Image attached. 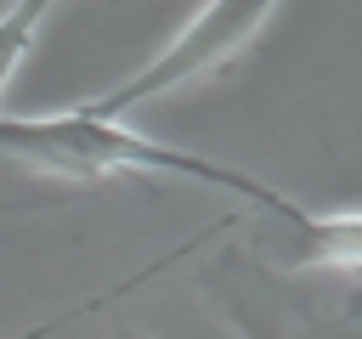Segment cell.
Listing matches in <instances>:
<instances>
[{"label":"cell","instance_id":"obj_1","mask_svg":"<svg viewBox=\"0 0 362 339\" xmlns=\"http://www.w3.org/2000/svg\"><path fill=\"white\" fill-rule=\"evenodd\" d=\"M0 153L34 164V170H51V175H68V181H102L113 170H164V175H192V181H209V186H226V192H243L249 203H260L266 215L300 226L305 209L283 192H272L266 181L243 175V170H226V164H209L198 153H181V147H164L153 136H136L124 124H107V119H90V113H57V119H0Z\"/></svg>","mask_w":362,"mask_h":339},{"label":"cell","instance_id":"obj_2","mask_svg":"<svg viewBox=\"0 0 362 339\" xmlns=\"http://www.w3.org/2000/svg\"><path fill=\"white\" fill-rule=\"evenodd\" d=\"M204 288L243 339H362V282L322 288L249 249H226L204 271Z\"/></svg>","mask_w":362,"mask_h":339},{"label":"cell","instance_id":"obj_3","mask_svg":"<svg viewBox=\"0 0 362 339\" xmlns=\"http://www.w3.org/2000/svg\"><path fill=\"white\" fill-rule=\"evenodd\" d=\"M272 23V6H204L147 68H136L130 79H119L113 90H102V96H90L79 113H90V119H119V113H130L136 102H147V96H164V90H181L187 79H204V73H215V68H226L260 28Z\"/></svg>","mask_w":362,"mask_h":339},{"label":"cell","instance_id":"obj_4","mask_svg":"<svg viewBox=\"0 0 362 339\" xmlns=\"http://www.w3.org/2000/svg\"><path fill=\"white\" fill-rule=\"evenodd\" d=\"M294 271L311 266H334V271H362V215H305L294 226V249H288Z\"/></svg>","mask_w":362,"mask_h":339},{"label":"cell","instance_id":"obj_5","mask_svg":"<svg viewBox=\"0 0 362 339\" xmlns=\"http://www.w3.org/2000/svg\"><path fill=\"white\" fill-rule=\"evenodd\" d=\"M221 226H238V215H215V220H209L204 232H192V237H187L181 249H170V254H158L153 266H141V271H130L124 282H113V288H102V294H90V299H85V305H74V311H62V316H45L40 328H28V333H17V339H51V333H62L68 322H79V316H90V311H102V305H113L119 294H130V288H141L147 277H158V271H170V266H181V260H192V249H204V243H209V237H215Z\"/></svg>","mask_w":362,"mask_h":339},{"label":"cell","instance_id":"obj_6","mask_svg":"<svg viewBox=\"0 0 362 339\" xmlns=\"http://www.w3.org/2000/svg\"><path fill=\"white\" fill-rule=\"evenodd\" d=\"M40 23H45V0H28V6L0 11V90L11 85V73H17L23 51L34 45V28H40Z\"/></svg>","mask_w":362,"mask_h":339},{"label":"cell","instance_id":"obj_7","mask_svg":"<svg viewBox=\"0 0 362 339\" xmlns=\"http://www.w3.org/2000/svg\"><path fill=\"white\" fill-rule=\"evenodd\" d=\"M141 339H147V333H141Z\"/></svg>","mask_w":362,"mask_h":339}]
</instances>
